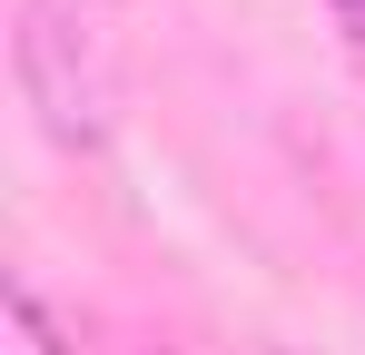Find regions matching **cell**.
<instances>
[{
    "instance_id": "obj_1",
    "label": "cell",
    "mask_w": 365,
    "mask_h": 355,
    "mask_svg": "<svg viewBox=\"0 0 365 355\" xmlns=\"http://www.w3.org/2000/svg\"><path fill=\"white\" fill-rule=\"evenodd\" d=\"M10 69H20V99L40 109V128L60 148H99L109 118H119V79H109V50H99V20H69V10H20L10 30Z\"/></svg>"
},
{
    "instance_id": "obj_3",
    "label": "cell",
    "mask_w": 365,
    "mask_h": 355,
    "mask_svg": "<svg viewBox=\"0 0 365 355\" xmlns=\"http://www.w3.org/2000/svg\"><path fill=\"white\" fill-rule=\"evenodd\" d=\"M336 10H346V20H365V0H336Z\"/></svg>"
},
{
    "instance_id": "obj_2",
    "label": "cell",
    "mask_w": 365,
    "mask_h": 355,
    "mask_svg": "<svg viewBox=\"0 0 365 355\" xmlns=\"http://www.w3.org/2000/svg\"><path fill=\"white\" fill-rule=\"evenodd\" d=\"M40 10H69V20H99L109 0H40Z\"/></svg>"
}]
</instances>
